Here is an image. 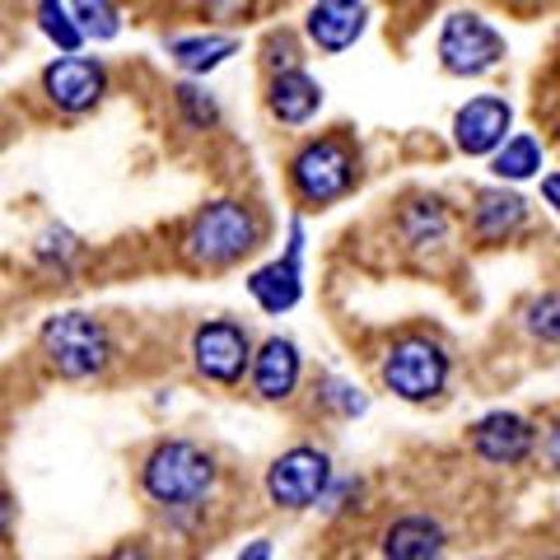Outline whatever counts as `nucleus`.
Listing matches in <instances>:
<instances>
[{
  "instance_id": "30",
  "label": "nucleus",
  "mask_w": 560,
  "mask_h": 560,
  "mask_svg": "<svg viewBox=\"0 0 560 560\" xmlns=\"http://www.w3.org/2000/svg\"><path fill=\"white\" fill-rule=\"evenodd\" d=\"M108 560H150V551L140 547V541H127V547H117Z\"/></svg>"
},
{
  "instance_id": "18",
  "label": "nucleus",
  "mask_w": 560,
  "mask_h": 560,
  "mask_svg": "<svg viewBox=\"0 0 560 560\" xmlns=\"http://www.w3.org/2000/svg\"><path fill=\"white\" fill-rule=\"evenodd\" d=\"M248 294H253V304L261 313L280 318V313H290L304 300V267L290 261V257H276V261H267V267H257L248 276Z\"/></svg>"
},
{
  "instance_id": "29",
  "label": "nucleus",
  "mask_w": 560,
  "mask_h": 560,
  "mask_svg": "<svg viewBox=\"0 0 560 560\" xmlns=\"http://www.w3.org/2000/svg\"><path fill=\"white\" fill-rule=\"evenodd\" d=\"M238 560H271V541H267V537L248 541V547H243V556H238Z\"/></svg>"
},
{
  "instance_id": "25",
  "label": "nucleus",
  "mask_w": 560,
  "mask_h": 560,
  "mask_svg": "<svg viewBox=\"0 0 560 560\" xmlns=\"http://www.w3.org/2000/svg\"><path fill=\"white\" fill-rule=\"evenodd\" d=\"M75 10V24L84 28V38H117V28H121V20H117V5H103V0H94V5H70Z\"/></svg>"
},
{
  "instance_id": "19",
  "label": "nucleus",
  "mask_w": 560,
  "mask_h": 560,
  "mask_svg": "<svg viewBox=\"0 0 560 560\" xmlns=\"http://www.w3.org/2000/svg\"><path fill=\"white\" fill-rule=\"evenodd\" d=\"M490 173H495L500 187H518V183H541L547 178V140L537 131H514L490 160Z\"/></svg>"
},
{
  "instance_id": "16",
  "label": "nucleus",
  "mask_w": 560,
  "mask_h": 560,
  "mask_svg": "<svg viewBox=\"0 0 560 560\" xmlns=\"http://www.w3.org/2000/svg\"><path fill=\"white\" fill-rule=\"evenodd\" d=\"M308 38L318 51L327 57H337V51L355 47L364 38V28H370V5H355V0H323V5L308 10Z\"/></svg>"
},
{
  "instance_id": "23",
  "label": "nucleus",
  "mask_w": 560,
  "mask_h": 560,
  "mask_svg": "<svg viewBox=\"0 0 560 560\" xmlns=\"http://www.w3.org/2000/svg\"><path fill=\"white\" fill-rule=\"evenodd\" d=\"M38 28L61 47V57H75L80 43H84V28L75 24V10L70 5H51V0L38 5Z\"/></svg>"
},
{
  "instance_id": "3",
  "label": "nucleus",
  "mask_w": 560,
  "mask_h": 560,
  "mask_svg": "<svg viewBox=\"0 0 560 560\" xmlns=\"http://www.w3.org/2000/svg\"><path fill=\"white\" fill-rule=\"evenodd\" d=\"M378 383L388 388L397 401H411V407H425V401H440L453 383V355L440 337L430 331H401L388 341L378 360Z\"/></svg>"
},
{
  "instance_id": "2",
  "label": "nucleus",
  "mask_w": 560,
  "mask_h": 560,
  "mask_svg": "<svg viewBox=\"0 0 560 560\" xmlns=\"http://www.w3.org/2000/svg\"><path fill=\"white\" fill-rule=\"evenodd\" d=\"M220 481L215 458L191 444V440H164L145 453L140 463V490L160 504V510L178 514V510H201L210 500V490Z\"/></svg>"
},
{
  "instance_id": "7",
  "label": "nucleus",
  "mask_w": 560,
  "mask_h": 560,
  "mask_svg": "<svg viewBox=\"0 0 560 560\" xmlns=\"http://www.w3.org/2000/svg\"><path fill=\"white\" fill-rule=\"evenodd\" d=\"M331 481H337V467H331V453L318 448V444H294L285 448L280 458L267 467V500L276 504V510H318V504L327 500Z\"/></svg>"
},
{
  "instance_id": "32",
  "label": "nucleus",
  "mask_w": 560,
  "mask_h": 560,
  "mask_svg": "<svg viewBox=\"0 0 560 560\" xmlns=\"http://www.w3.org/2000/svg\"><path fill=\"white\" fill-rule=\"evenodd\" d=\"M556 150H560V127H556Z\"/></svg>"
},
{
  "instance_id": "26",
  "label": "nucleus",
  "mask_w": 560,
  "mask_h": 560,
  "mask_svg": "<svg viewBox=\"0 0 560 560\" xmlns=\"http://www.w3.org/2000/svg\"><path fill=\"white\" fill-rule=\"evenodd\" d=\"M547 477H560V411L541 420V430H537V458H533Z\"/></svg>"
},
{
  "instance_id": "21",
  "label": "nucleus",
  "mask_w": 560,
  "mask_h": 560,
  "mask_svg": "<svg viewBox=\"0 0 560 560\" xmlns=\"http://www.w3.org/2000/svg\"><path fill=\"white\" fill-rule=\"evenodd\" d=\"M238 51L234 38H220V33H206V38H173L168 43V57L178 61L187 75H206V70H215L220 61H230Z\"/></svg>"
},
{
  "instance_id": "28",
  "label": "nucleus",
  "mask_w": 560,
  "mask_h": 560,
  "mask_svg": "<svg viewBox=\"0 0 560 560\" xmlns=\"http://www.w3.org/2000/svg\"><path fill=\"white\" fill-rule=\"evenodd\" d=\"M541 206L560 220V168H547V178H541Z\"/></svg>"
},
{
  "instance_id": "24",
  "label": "nucleus",
  "mask_w": 560,
  "mask_h": 560,
  "mask_svg": "<svg viewBox=\"0 0 560 560\" xmlns=\"http://www.w3.org/2000/svg\"><path fill=\"white\" fill-rule=\"evenodd\" d=\"M173 98H178V113H183V121L191 131H206V127H215V121H220L215 98H210L206 90H197V84H178Z\"/></svg>"
},
{
  "instance_id": "10",
  "label": "nucleus",
  "mask_w": 560,
  "mask_h": 560,
  "mask_svg": "<svg viewBox=\"0 0 560 560\" xmlns=\"http://www.w3.org/2000/svg\"><path fill=\"white\" fill-rule=\"evenodd\" d=\"M191 364H197L201 378L234 388L243 374H253V337L230 318L201 323L191 331Z\"/></svg>"
},
{
  "instance_id": "12",
  "label": "nucleus",
  "mask_w": 560,
  "mask_h": 560,
  "mask_svg": "<svg viewBox=\"0 0 560 560\" xmlns=\"http://www.w3.org/2000/svg\"><path fill=\"white\" fill-rule=\"evenodd\" d=\"M453 206L440 191H416L407 197V206L397 210V238L411 257H440L453 243Z\"/></svg>"
},
{
  "instance_id": "15",
  "label": "nucleus",
  "mask_w": 560,
  "mask_h": 560,
  "mask_svg": "<svg viewBox=\"0 0 560 560\" xmlns=\"http://www.w3.org/2000/svg\"><path fill=\"white\" fill-rule=\"evenodd\" d=\"M304 378V355L290 337H267L253 355V388L261 401H290Z\"/></svg>"
},
{
  "instance_id": "22",
  "label": "nucleus",
  "mask_w": 560,
  "mask_h": 560,
  "mask_svg": "<svg viewBox=\"0 0 560 560\" xmlns=\"http://www.w3.org/2000/svg\"><path fill=\"white\" fill-rule=\"evenodd\" d=\"M313 393H318V407H327L331 416H341V420H355V416L370 411V393H364L360 383L341 378V374H323Z\"/></svg>"
},
{
  "instance_id": "8",
  "label": "nucleus",
  "mask_w": 560,
  "mask_h": 560,
  "mask_svg": "<svg viewBox=\"0 0 560 560\" xmlns=\"http://www.w3.org/2000/svg\"><path fill=\"white\" fill-rule=\"evenodd\" d=\"M537 430H541V420L523 416L514 407H495L467 425V448H471V458L486 467L514 471L537 458Z\"/></svg>"
},
{
  "instance_id": "17",
  "label": "nucleus",
  "mask_w": 560,
  "mask_h": 560,
  "mask_svg": "<svg viewBox=\"0 0 560 560\" xmlns=\"http://www.w3.org/2000/svg\"><path fill=\"white\" fill-rule=\"evenodd\" d=\"M267 108L280 127H308L323 108V84L308 75V70H285V75H271L267 84Z\"/></svg>"
},
{
  "instance_id": "5",
  "label": "nucleus",
  "mask_w": 560,
  "mask_h": 560,
  "mask_svg": "<svg viewBox=\"0 0 560 560\" xmlns=\"http://www.w3.org/2000/svg\"><path fill=\"white\" fill-rule=\"evenodd\" d=\"M38 346L61 378H94L113 364L108 327L90 318V313H57V318H47L38 331Z\"/></svg>"
},
{
  "instance_id": "1",
  "label": "nucleus",
  "mask_w": 560,
  "mask_h": 560,
  "mask_svg": "<svg viewBox=\"0 0 560 560\" xmlns=\"http://www.w3.org/2000/svg\"><path fill=\"white\" fill-rule=\"evenodd\" d=\"M360 178H364V160H360L355 136L346 131L313 136L290 154V191L308 210H327L346 201L360 187Z\"/></svg>"
},
{
  "instance_id": "27",
  "label": "nucleus",
  "mask_w": 560,
  "mask_h": 560,
  "mask_svg": "<svg viewBox=\"0 0 560 560\" xmlns=\"http://www.w3.org/2000/svg\"><path fill=\"white\" fill-rule=\"evenodd\" d=\"M360 500H364V477H337L327 490V500H323V510L346 514V510H360Z\"/></svg>"
},
{
  "instance_id": "31",
  "label": "nucleus",
  "mask_w": 560,
  "mask_h": 560,
  "mask_svg": "<svg viewBox=\"0 0 560 560\" xmlns=\"http://www.w3.org/2000/svg\"><path fill=\"white\" fill-rule=\"evenodd\" d=\"M5 533H10V495L0 490V537H5Z\"/></svg>"
},
{
  "instance_id": "4",
  "label": "nucleus",
  "mask_w": 560,
  "mask_h": 560,
  "mask_svg": "<svg viewBox=\"0 0 560 560\" xmlns=\"http://www.w3.org/2000/svg\"><path fill=\"white\" fill-rule=\"evenodd\" d=\"M261 243V220L248 201H210L187 224L183 253L197 267H234Z\"/></svg>"
},
{
  "instance_id": "9",
  "label": "nucleus",
  "mask_w": 560,
  "mask_h": 560,
  "mask_svg": "<svg viewBox=\"0 0 560 560\" xmlns=\"http://www.w3.org/2000/svg\"><path fill=\"white\" fill-rule=\"evenodd\" d=\"M453 150L467 160H495V150L514 136V103L504 94H471L453 113Z\"/></svg>"
},
{
  "instance_id": "6",
  "label": "nucleus",
  "mask_w": 560,
  "mask_h": 560,
  "mask_svg": "<svg viewBox=\"0 0 560 560\" xmlns=\"http://www.w3.org/2000/svg\"><path fill=\"white\" fill-rule=\"evenodd\" d=\"M434 57L448 75L458 80H481L490 70H500L510 57V43L504 33L486 20L481 10H453L440 24V38H434Z\"/></svg>"
},
{
  "instance_id": "11",
  "label": "nucleus",
  "mask_w": 560,
  "mask_h": 560,
  "mask_svg": "<svg viewBox=\"0 0 560 560\" xmlns=\"http://www.w3.org/2000/svg\"><path fill=\"white\" fill-rule=\"evenodd\" d=\"M533 224V201L518 187H500L490 183L481 191H471V210H467V230L486 248H504L514 243L523 230Z\"/></svg>"
},
{
  "instance_id": "13",
  "label": "nucleus",
  "mask_w": 560,
  "mask_h": 560,
  "mask_svg": "<svg viewBox=\"0 0 560 560\" xmlns=\"http://www.w3.org/2000/svg\"><path fill=\"white\" fill-rule=\"evenodd\" d=\"M43 94L61 113H90L108 94V70L94 57H61L43 70Z\"/></svg>"
},
{
  "instance_id": "20",
  "label": "nucleus",
  "mask_w": 560,
  "mask_h": 560,
  "mask_svg": "<svg viewBox=\"0 0 560 560\" xmlns=\"http://www.w3.org/2000/svg\"><path fill=\"white\" fill-rule=\"evenodd\" d=\"M518 327L523 337L547 346V350H560V290H537L523 300L518 308Z\"/></svg>"
},
{
  "instance_id": "14",
  "label": "nucleus",
  "mask_w": 560,
  "mask_h": 560,
  "mask_svg": "<svg viewBox=\"0 0 560 560\" xmlns=\"http://www.w3.org/2000/svg\"><path fill=\"white\" fill-rule=\"evenodd\" d=\"M444 551H448V528L425 510L397 514L388 528L378 533L383 560H444Z\"/></svg>"
}]
</instances>
